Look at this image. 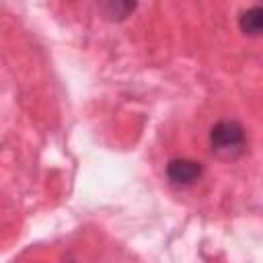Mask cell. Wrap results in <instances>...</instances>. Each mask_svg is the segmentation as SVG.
<instances>
[{"label":"cell","instance_id":"4","mask_svg":"<svg viewBox=\"0 0 263 263\" xmlns=\"http://www.w3.org/2000/svg\"><path fill=\"white\" fill-rule=\"evenodd\" d=\"M240 31L247 35H263V6H253L240 14Z\"/></svg>","mask_w":263,"mask_h":263},{"label":"cell","instance_id":"3","mask_svg":"<svg viewBox=\"0 0 263 263\" xmlns=\"http://www.w3.org/2000/svg\"><path fill=\"white\" fill-rule=\"evenodd\" d=\"M97 4H99V10L105 14V18L123 21L134 12L138 0H97Z\"/></svg>","mask_w":263,"mask_h":263},{"label":"cell","instance_id":"1","mask_svg":"<svg viewBox=\"0 0 263 263\" xmlns=\"http://www.w3.org/2000/svg\"><path fill=\"white\" fill-rule=\"evenodd\" d=\"M210 144H212V150L220 156V158H236L245 152V146H247V136H245V129L238 121H232V119H224V121H218L214 127H212V134H210Z\"/></svg>","mask_w":263,"mask_h":263},{"label":"cell","instance_id":"2","mask_svg":"<svg viewBox=\"0 0 263 263\" xmlns=\"http://www.w3.org/2000/svg\"><path fill=\"white\" fill-rule=\"evenodd\" d=\"M166 175L175 185H191L201 175V164L189 158H175L166 166Z\"/></svg>","mask_w":263,"mask_h":263}]
</instances>
